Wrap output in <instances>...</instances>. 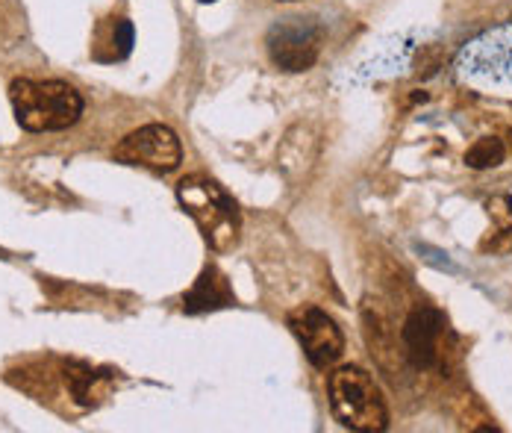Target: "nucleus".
<instances>
[{"label":"nucleus","mask_w":512,"mask_h":433,"mask_svg":"<svg viewBox=\"0 0 512 433\" xmlns=\"http://www.w3.org/2000/svg\"><path fill=\"white\" fill-rule=\"evenodd\" d=\"M177 201L180 207L195 218L201 227L206 245L218 254L233 251L239 245L242 233V218L236 201L206 174H192L177 183Z\"/></svg>","instance_id":"obj_1"},{"label":"nucleus","mask_w":512,"mask_h":433,"mask_svg":"<svg viewBox=\"0 0 512 433\" xmlns=\"http://www.w3.org/2000/svg\"><path fill=\"white\" fill-rule=\"evenodd\" d=\"M9 101L15 118L30 133H51L68 130L83 115V98L74 86L62 80H15L9 86Z\"/></svg>","instance_id":"obj_2"},{"label":"nucleus","mask_w":512,"mask_h":433,"mask_svg":"<svg viewBox=\"0 0 512 433\" xmlns=\"http://www.w3.org/2000/svg\"><path fill=\"white\" fill-rule=\"evenodd\" d=\"M330 410L336 422L348 431L377 433L386 431L389 410L371 375L359 366H342L327 380Z\"/></svg>","instance_id":"obj_3"},{"label":"nucleus","mask_w":512,"mask_h":433,"mask_svg":"<svg viewBox=\"0 0 512 433\" xmlns=\"http://www.w3.org/2000/svg\"><path fill=\"white\" fill-rule=\"evenodd\" d=\"M457 68L483 83L512 86V27H498L471 39L457 56Z\"/></svg>","instance_id":"obj_4"},{"label":"nucleus","mask_w":512,"mask_h":433,"mask_svg":"<svg viewBox=\"0 0 512 433\" xmlns=\"http://www.w3.org/2000/svg\"><path fill=\"white\" fill-rule=\"evenodd\" d=\"M115 160L124 165H142V168H151V171H174L180 160H183V148H180V139L171 127L165 124H148V127H139L136 133L124 136L118 145H115Z\"/></svg>","instance_id":"obj_5"},{"label":"nucleus","mask_w":512,"mask_h":433,"mask_svg":"<svg viewBox=\"0 0 512 433\" xmlns=\"http://www.w3.org/2000/svg\"><path fill=\"white\" fill-rule=\"evenodd\" d=\"M289 327L298 336L307 360L315 369L333 366L345 351V336L339 325L318 307H301L289 316Z\"/></svg>","instance_id":"obj_6"},{"label":"nucleus","mask_w":512,"mask_h":433,"mask_svg":"<svg viewBox=\"0 0 512 433\" xmlns=\"http://www.w3.org/2000/svg\"><path fill=\"white\" fill-rule=\"evenodd\" d=\"M321 51V30L307 18H289L268 33V54L283 71H309Z\"/></svg>","instance_id":"obj_7"},{"label":"nucleus","mask_w":512,"mask_h":433,"mask_svg":"<svg viewBox=\"0 0 512 433\" xmlns=\"http://www.w3.org/2000/svg\"><path fill=\"white\" fill-rule=\"evenodd\" d=\"M448 322L436 307H418L401 327L404 354L412 369H436L445 357Z\"/></svg>","instance_id":"obj_8"},{"label":"nucleus","mask_w":512,"mask_h":433,"mask_svg":"<svg viewBox=\"0 0 512 433\" xmlns=\"http://www.w3.org/2000/svg\"><path fill=\"white\" fill-rule=\"evenodd\" d=\"M233 304H236V295H233L224 271L215 269V266H206L201 271V277L195 280V286L183 295V310L192 313V316L215 313V310H224V307H233Z\"/></svg>","instance_id":"obj_9"},{"label":"nucleus","mask_w":512,"mask_h":433,"mask_svg":"<svg viewBox=\"0 0 512 433\" xmlns=\"http://www.w3.org/2000/svg\"><path fill=\"white\" fill-rule=\"evenodd\" d=\"M62 378H65L71 398L80 407H95L112 389V375L109 372H98V369H92L86 363H77V360L62 363Z\"/></svg>","instance_id":"obj_10"},{"label":"nucleus","mask_w":512,"mask_h":433,"mask_svg":"<svg viewBox=\"0 0 512 433\" xmlns=\"http://www.w3.org/2000/svg\"><path fill=\"white\" fill-rule=\"evenodd\" d=\"M307 130L304 127H295L289 136H286V142H283V148H280V168H283V174L289 177V180H298V177H304V171H307L309 165H312V157L315 154H307Z\"/></svg>","instance_id":"obj_11"},{"label":"nucleus","mask_w":512,"mask_h":433,"mask_svg":"<svg viewBox=\"0 0 512 433\" xmlns=\"http://www.w3.org/2000/svg\"><path fill=\"white\" fill-rule=\"evenodd\" d=\"M6 380H9L12 386L24 389L27 395H33V398H45V395H53L56 372H51V369L42 366V363H30V366H24V369L9 372Z\"/></svg>","instance_id":"obj_12"},{"label":"nucleus","mask_w":512,"mask_h":433,"mask_svg":"<svg viewBox=\"0 0 512 433\" xmlns=\"http://www.w3.org/2000/svg\"><path fill=\"white\" fill-rule=\"evenodd\" d=\"M504 157H507V145L498 136H483L465 151V165L474 171H486L504 163Z\"/></svg>","instance_id":"obj_13"},{"label":"nucleus","mask_w":512,"mask_h":433,"mask_svg":"<svg viewBox=\"0 0 512 433\" xmlns=\"http://www.w3.org/2000/svg\"><path fill=\"white\" fill-rule=\"evenodd\" d=\"M460 422L462 428H468V431H501L498 425H495V419L483 410V404L477 401V398H462V407H460Z\"/></svg>","instance_id":"obj_14"},{"label":"nucleus","mask_w":512,"mask_h":433,"mask_svg":"<svg viewBox=\"0 0 512 433\" xmlns=\"http://www.w3.org/2000/svg\"><path fill=\"white\" fill-rule=\"evenodd\" d=\"M486 213L495 221L498 230H512V198L510 195H495L486 201Z\"/></svg>","instance_id":"obj_15"},{"label":"nucleus","mask_w":512,"mask_h":433,"mask_svg":"<svg viewBox=\"0 0 512 433\" xmlns=\"http://www.w3.org/2000/svg\"><path fill=\"white\" fill-rule=\"evenodd\" d=\"M483 251H492V254H510L512 251V230H498L492 233L489 239H483L480 245Z\"/></svg>","instance_id":"obj_16"},{"label":"nucleus","mask_w":512,"mask_h":433,"mask_svg":"<svg viewBox=\"0 0 512 433\" xmlns=\"http://www.w3.org/2000/svg\"><path fill=\"white\" fill-rule=\"evenodd\" d=\"M201 3H215V0H201Z\"/></svg>","instance_id":"obj_17"},{"label":"nucleus","mask_w":512,"mask_h":433,"mask_svg":"<svg viewBox=\"0 0 512 433\" xmlns=\"http://www.w3.org/2000/svg\"><path fill=\"white\" fill-rule=\"evenodd\" d=\"M510 151H512V133H510Z\"/></svg>","instance_id":"obj_18"},{"label":"nucleus","mask_w":512,"mask_h":433,"mask_svg":"<svg viewBox=\"0 0 512 433\" xmlns=\"http://www.w3.org/2000/svg\"><path fill=\"white\" fill-rule=\"evenodd\" d=\"M283 3H292V0H283Z\"/></svg>","instance_id":"obj_19"}]
</instances>
